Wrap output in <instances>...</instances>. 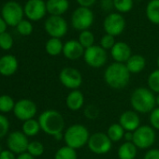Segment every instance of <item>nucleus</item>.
Wrapping results in <instances>:
<instances>
[{"mask_svg":"<svg viewBox=\"0 0 159 159\" xmlns=\"http://www.w3.org/2000/svg\"><path fill=\"white\" fill-rule=\"evenodd\" d=\"M104 80L110 87L113 89H123L130 81V72L125 64L114 62L106 68Z\"/></svg>","mask_w":159,"mask_h":159,"instance_id":"f257e3e1","label":"nucleus"},{"mask_svg":"<svg viewBox=\"0 0 159 159\" xmlns=\"http://www.w3.org/2000/svg\"><path fill=\"white\" fill-rule=\"evenodd\" d=\"M130 103L136 112H152L156 105V97L149 88L139 87L134 90L130 98Z\"/></svg>","mask_w":159,"mask_h":159,"instance_id":"f03ea898","label":"nucleus"},{"mask_svg":"<svg viewBox=\"0 0 159 159\" xmlns=\"http://www.w3.org/2000/svg\"><path fill=\"white\" fill-rule=\"evenodd\" d=\"M39 123L40 129H42L46 134L51 136H55L65 128V120L63 115L54 110H47L43 111L39 118Z\"/></svg>","mask_w":159,"mask_h":159,"instance_id":"7ed1b4c3","label":"nucleus"},{"mask_svg":"<svg viewBox=\"0 0 159 159\" xmlns=\"http://www.w3.org/2000/svg\"><path fill=\"white\" fill-rule=\"evenodd\" d=\"M90 136L91 135L86 126L77 124L70 125L66 130L64 134V140L66 146L77 150L87 145Z\"/></svg>","mask_w":159,"mask_h":159,"instance_id":"20e7f679","label":"nucleus"},{"mask_svg":"<svg viewBox=\"0 0 159 159\" xmlns=\"http://www.w3.org/2000/svg\"><path fill=\"white\" fill-rule=\"evenodd\" d=\"M95 21V16L90 9L79 7L76 9L71 15V25L72 27L79 31L89 30L93 25Z\"/></svg>","mask_w":159,"mask_h":159,"instance_id":"39448f33","label":"nucleus"},{"mask_svg":"<svg viewBox=\"0 0 159 159\" xmlns=\"http://www.w3.org/2000/svg\"><path fill=\"white\" fill-rule=\"evenodd\" d=\"M155 141L154 129L150 125H140L133 132V140L137 148L148 149L153 145Z\"/></svg>","mask_w":159,"mask_h":159,"instance_id":"423d86ee","label":"nucleus"},{"mask_svg":"<svg viewBox=\"0 0 159 159\" xmlns=\"http://www.w3.org/2000/svg\"><path fill=\"white\" fill-rule=\"evenodd\" d=\"M1 13L3 20L11 26H17L23 21V16L25 14L21 5L15 1H10L4 4Z\"/></svg>","mask_w":159,"mask_h":159,"instance_id":"0eeeda50","label":"nucleus"},{"mask_svg":"<svg viewBox=\"0 0 159 159\" xmlns=\"http://www.w3.org/2000/svg\"><path fill=\"white\" fill-rule=\"evenodd\" d=\"M87 146L96 154H105L111 151L112 141L106 133L96 132L90 136Z\"/></svg>","mask_w":159,"mask_h":159,"instance_id":"6e6552de","label":"nucleus"},{"mask_svg":"<svg viewBox=\"0 0 159 159\" xmlns=\"http://www.w3.org/2000/svg\"><path fill=\"white\" fill-rule=\"evenodd\" d=\"M125 28V20L121 13H109L103 21V29L106 34L114 38L121 35Z\"/></svg>","mask_w":159,"mask_h":159,"instance_id":"1a4fd4ad","label":"nucleus"},{"mask_svg":"<svg viewBox=\"0 0 159 159\" xmlns=\"http://www.w3.org/2000/svg\"><path fill=\"white\" fill-rule=\"evenodd\" d=\"M59 80L61 84L67 89L78 90L83 84V76L78 69L74 67H65L59 74Z\"/></svg>","mask_w":159,"mask_h":159,"instance_id":"9d476101","label":"nucleus"},{"mask_svg":"<svg viewBox=\"0 0 159 159\" xmlns=\"http://www.w3.org/2000/svg\"><path fill=\"white\" fill-rule=\"evenodd\" d=\"M84 58L89 66L93 68H99L106 64L108 55L106 50H104L102 47L94 45L88 49H85Z\"/></svg>","mask_w":159,"mask_h":159,"instance_id":"9b49d317","label":"nucleus"},{"mask_svg":"<svg viewBox=\"0 0 159 159\" xmlns=\"http://www.w3.org/2000/svg\"><path fill=\"white\" fill-rule=\"evenodd\" d=\"M44 26L46 32L55 39L63 38L67 32V23L62 16H50Z\"/></svg>","mask_w":159,"mask_h":159,"instance_id":"f8f14e48","label":"nucleus"},{"mask_svg":"<svg viewBox=\"0 0 159 159\" xmlns=\"http://www.w3.org/2000/svg\"><path fill=\"white\" fill-rule=\"evenodd\" d=\"M24 12L29 20L39 21L47 12L46 3L43 0H28L25 6Z\"/></svg>","mask_w":159,"mask_h":159,"instance_id":"ddd939ff","label":"nucleus"},{"mask_svg":"<svg viewBox=\"0 0 159 159\" xmlns=\"http://www.w3.org/2000/svg\"><path fill=\"white\" fill-rule=\"evenodd\" d=\"M13 112L19 120L25 122L36 115L37 105L30 99H21L15 104Z\"/></svg>","mask_w":159,"mask_h":159,"instance_id":"4468645a","label":"nucleus"},{"mask_svg":"<svg viewBox=\"0 0 159 159\" xmlns=\"http://www.w3.org/2000/svg\"><path fill=\"white\" fill-rule=\"evenodd\" d=\"M29 145V141L27 136H25L23 132L14 131L10 134L8 138V146L10 151L15 153H24L27 152V148Z\"/></svg>","mask_w":159,"mask_h":159,"instance_id":"2eb2a0df","label":"nucleus"},{"mask_svg":"<svg viewBox=\"0 0 159 159\" xmlns=\"http://www.w3.org/2000/svg\"><path fill=\"white\" fill-rule=\"evenodd\" d=\"M119 124L126 132H134L140 125V119L139 114L135 111H124L120 118Z\"/></svg>","mask_w":159,"mask_h":159,"instance_id":"dca6fc26","label":"nucleus"},{"mask_svg":"<svg viewBox=\"0 0 159 159\" xmlns=\"http://www.w3.org/2000/svg\"><path fill=\"white\" fill-rule=\"evenodd\" d=\"M85 49L81 45L78 40L70 39L64 44L63 54L68 60H78L84 54Z\"/></svg>","mask_w":159,"mask_h":159,"instance_id":"f3484780","label":"nucleus"},{"mask_svg":"<svg viewBox=\"0 0 159 159\" xmlns=\"http://www.w3.org/2000/svg\"><path fill=\"white\" fill-rule=\"evenodd\" d=\"M111 54L115 62L125 64L127 60L131 57L132 52L131 48L127 43L124 41H118L111 50Z\"/></svg>","mask_w":159,"mask_h":159,"instance_id":"a211bd4d","label":"nucleus"},{"mask_svg":"<svg viewBox=\"0 0 159 159\" xmlns=\"http://www.w3.org/2000/svg\"><path fill=\"white\" fill-rule=\"evenodd\" d=\"M18 68V61L15 56L8 54L0 58V74L3 76H11L16 72Z\"/></svg>","mask_w":159,"mask_h":159,"instance_id":"6ab92c4d","label":"nucleus"},{"mask_svg":"<svg viewBox=\"0 0 159 159\" xmlns=\"http://www.w3.org/2000/svg\"><path fill=\"white\" fill-rule=\"evenodd\" d=\"M69 8L68 0H47L46 9L51 16H62Z\"/></svg>","mask_w":159,"mask_h":159,"instance_id":"aec40b11","label":"nucleus"},{"mask_svg":"<svg viewBox=\"0 0 159 159\" xmlns=\"http://www.w3.org/2000/svg\"><path fill=\"white\" fill-rule=\"evenodd\" d=\"M66 107L71 111H79L84 107V96L79 90L71 91L66 99Z\"/></svg>","mask_w":159,"mask_h":159,"instance_id":"412c9836","label":"nucleus"},{"mask_svg":"<svg viewBox=\"0 0 159 159\" xmlns=\"http://www.w3.org/2000/svg\"><path fill=\"white\" fill-rule=\"evenodd\" d=\"M125 66L130 73L137 74L144 69L146 66V60L140 54H132L125 63Z\"/></svg>","mask_w":159,"mask_h":159,"instance_id":"4be33fe9","label":"nucleus"},{"mask_svg":"<svg viewBox=\"0 0 159 159\" xmlns=\"http://www.w3.org/2000/svg\"><path fill=\"white\" fill-rule=\"evenodd\" d=\"M146 17L153 25H159V0H150L146 6Z\"/></svg>","mask_w":159,"mask_h":159,"instance_id":"5701e85b","label":"nucleus"},{"mask_svg":"<svg viewBox=\"0 0 159 159\" xmlns=\"http://www.w3.org/2000/svg\"><path fill=\"white\" fill-rule=\"evenodd\" d=\"M137 147L133 142L125 141L118 149L119 159H135L137 155Z\"/></svg>","mask_w":159,"mask_h":159,"instance_id":"b1692460","label":"nucleus"},{"mask_svg":"<svg viewBox=\"0 0 159 159\" xmlns=\"http://www.w3.org/2000/svg\"><path fill=\"white\" fill-rule=\"evenodd\" d=\"M63 48L64 44L62 43L60 39H55V38H51L45 45L46 52L49 55L52 56H57L61 52H63Z\"/></svg>","mask_w":159,"mask_h":159,"instance_id":"393cba45","label":"nucleus"},{"mask_svg":"<svg viewBox=\"0 0 159 159\" xmlns=\"http://www.w3.org/2000/svg\"><path fill=\"white\" fill-rule=\"evenodd\" d=\"M125 129L122 127V125L120 124L111 125L107 131V135L112 142L120 141L125 137Z\"/></svg>","mask_w":159,"mask_h":159,"instance_id":"a878e982","label":"nucleus"},{"mask_svg":"<svg viewBox=\"0 0 159 159\" xmlns=\"http://www.w3.org/2000/svg\"><path fill=\"white\" fill-rule=\"evenodd\" d=\"M40 130V125L39 121L35 119L27 120L23 125V133L27 137L36 136Z\"/></svg>","mask_w":159,"mask_h":159,"instance_id":"bb28decb","label":"nucleus"},{"mask_svg":"<svg viewBox=\"0 0 159 159\" xmlns=\"http://www.w3.org/2000/svg\"><path fill=\"white\" fill-rule=\"evenodd\" d=\"M78 41L81 43V45L84 49H88V48L94 46L95 36L90 30H84V31H82L81 33H80Z\"/></svg>","mask_w":159,"mask_h":159,"instance_id":"cd10ccee","label":"nucleus"},{"mask_svg":"<svg viewBox=\"0 0 159 159\" xmlns=\"http://www.w3.org/2000/svg\"><path fill=\"white\" fill-rule=\"evenodd\" d=\"M54 159H77V152L76 150L68 147V146H63L60 149L57 150Z\"/></svg>","mask_w":159,"mask_h":159,"instance_id":"c85d7f7f","label":"nucleus"},{"mask_svg":"<svg viewBox=\"0 0 159 159\" xmlns=\"http://www.w3.org/2000/svg\"><path fill=\"white\" fill-rule=\"evenodd\" d=\"M114 9L119 13H127L129 12L134 6L133 0H113Z\"/></svg>","mask_w":159,"mask_h":159,"instance_id":"c756f323","label":"nucleus"},{"mask_svg":"<svg viewBox=\"0 0 159 159\" xmlns=\"http://www.w3.org/2000/svg\"><path fill=\"white\" fill-rule=\"evenodd\" d=\"M149 89L153 92L159 94V69H156L152 71L147 80Z\"/></svg>","mask_w":159,"mask_h":159,"instance_id":"7c9ffc66","label":"nucleus"},{"mask_svg":"<svg viewBox=\"0 0 159 159\" xmlns=\"http://www.w3.org/2000/svg\"><path fill=\"white\" fill-rule=\"evenodd\" d=\"M15 107V103L11 97L8 95L0 96V111L1 112H10Z\"/></svg>","mask_w":159,"mask_h":159,"instance_id":"2f4dec72","label":"nucleus"},{"mask_svg":"<svg viewBox=\"0 0 159 159\" xmlns=\"http://www.w3.org/2000/svg\"><path fill=\"white\" fill-rule=\"evenodd\" d=\"M27 152H29L32 156H40L44 152V146L41 142L39 141H32L29 142L28 148H27Z\"/></svg>","mask_w":159,"mask_h":159,"instance_id":"473e14b6","label":"nucleus"},{"mask_svg":"<svg viewBox=\"0 0 159 159\" xmlns=\"http://www.w3.org/2000/svg\"><path fill=\"white\" fill-rule=\"evenodd\" d=\"M13 45V39L10 33L4 32L0 34V48L7 51L10 50Z\"/></svg>","mask_w":159,"mask_h":159,"instance_id":"72a5a7b5","label":"nucleus"},{"mask_svg":"<svg viewBox=\"0 0 159 159\" xmlns=\"http://www.w3.org/2000/svg\"><path fill=\"white\" fill-rule=\"evenodd\" d=\"M16 27H17V31L22 36H29L33 31V25L27 20H23Z\"/></svg>","mask_w":159,"mask_h":159,"instance_id":"f704fd0d","label":"nucleus"},{"mask_svg":"<svg viewBox=\"0 0 159 159\" xmlns=\"http://www.w3.org/2000/svg\"><path fill=\"white\" fill-rule=\"evenodd\" d=\"M115 39L113 36H111V35H104L101 39H100V47H102L104 50H111L112 47L114 46L115 44Z\"/></svg>","mask_w":159,"mask_h":159,"instance_id":"c9c22d12","label":"nucleus"},{"mask_svg":"<svg viewBox=\"0 0 159 159\" xmlns=\"http://www.w3.org/2000/svg\"><path fill=\"white\" fill-rule=\"evenodd\" d=\"M10 128V123L7 117L0 114V139L7 135Z\"/></svg>","mask_w":159,"mask_h":159,"instance_id":"e433bc0d","label":"nucleus"},{"mask_svg":"<svg viewBox=\"0 0 159 159\" xmlns=\"http://www.w3.org/2000/svg\"><path fill=\"white\" fill-rule=\"evenodd\" d=\"M150 123L153 129L159 130V107L155 108L150 114Z\"/></svg>","mask_w":159,"mask_h":159,"instance_id":"4c0bfd02","label":"nucleus"},{"mask_svg":"<svg viewBox=\"0 0 159 159\" xmlns=\"http://www.w3.org/2000/svg\"><path fill=\"white\" fill-rule=\"evenodd\" d=\"M84 114L89 119H96L98 116V110L94 105H89L84 110Z\"/></svg>","mask_w":159,"mask_h":159,"instance_id":"58836bf2","label":"nucleus"},{"mask_svg":"<svg viewBox=\"0 0 159 159\" xmlns=\"http://www.w3.org/2000/svg\"><path fill=\"white\" fill-rule=\"evenodd\" d=\"M100 7L104 11H111L112 9H114L113 0H101Z\"/></svg>","mask_w":159,"mask_h":159,"instance_id":"ea45409f","label":"nucleus"},{"mask_svg":"<svg viewBox=\"0 0 159 159\" xmlns=\"http://www.w3.org/2000/svg\"><path fill=\"white\" fill-rule=\"evenodd\" d=\"M143 159H159V149H151L149 150Z\"/></svg>","mask_w":159,"mask_h":159,"instance_id":"a19ab883","label":"nucleus"},{"mask_svg":"<svg viewBox=\"0 0 159 159\" xmlns=\"http://www.w3.org/2000/svg\"><path fill=\"white\" fill-rule=\"evenodd\" d=\"M76 1H77V3L79 4L80 7L90 9L91 7H93L95 5V3L97 2V0H76Z\"/></svg>","mask_w":159,"mask_h":159,"instance_id":"79ce46f5","label":"nucleus"},{"mask_svg":"<svg viewBox=\"0 0 159 159\" xmlns=\"http://www.w3.org/2000/svg\"><path fill=\"white\" fill-rule=\"evenodd\" d=\"M0 159H16L14 156V153L10 150L2 151L0 153Z\"/></svg>","mask_w":159,"mask_h":159,"instance_id":"37998d69","label":"nucleus"},{"mask_svg":"<svg viewBox=\"0 0 159 159\" xmlns=\"http://www.w3.org/2000/svg\"><path fill=\"white\" fill-rule=\"evenodd\" d=\"M6 29H7V24L2 17H0V34L6 32Z\"/></svg>","mask_w":159,"mask_h":159,"instance_id":"c03bdc74","label":"nucleus"},{"mask_svg":"<svg viewBox=\"0 0 159 159\" xmlns=\"http://www.w3.org/2000/svg\"><path fill=\"white\" fill-rule=\"evenodd\" d=\"M16 159H35V158H34V156H32L29 152H24V153L19 154V156H18Z\"/></svg>","mask_w":159,"mask_h":159,"instance_id":"a18cd8bd","label":"nucleus"},{"mask_svg":"<svg viewBox=\"0 0 159 159\" xmlns=\"http://www.w3.org/2000/svg\"><path fill=\"white\" fill-rule=\"evenodd\" d=\"M124 138L126 139V141L132 142V140H133V132H125Z\"/></svg>","mask_w":159,"mask_h":159,"instance_id":"49530a36","label":"nucleus"},{"mask_svg":"<svg viewBox=\"0 0 159 159\" xmlns=\"http://www.w3.org/2000/svg\"><path fill=\"white\" fill-rule=\"evenodd\" d=\"M156 104H157L158 107H159V94H158V96L156 97Z\"/></svg>","mask_w":159,"mask_h":159,"instance_id":"de8ad7c7","label":"nucleus"},{"mask_svg":"<svg viewBox=\"0 0 159 159\" xmlns=\"http://www.w3.org/2000/svg\"><path fill=\"white\" fill-rule=\"evenodd\" d=\"M157 66H158V69H159V56L157 58Z\"/></svg>","mask_w":159,"mask_h":159,"instance_id":"09e8293b","label":"nucleus"},{"mask_svg":"<svg viewBox=\"0 0 159 159\" xmlns=\"http://www.w3.org/2000/svg\"><path fill=\"white\" fill-rule=\"evenodd\" d=\"M1 152H2V149H1V146H0V153H1Z\"/></svg>","mask_w":159,"mask_h":159,"instance_id":"8fccbe9b","label":"nucleus"}]
</instances>
